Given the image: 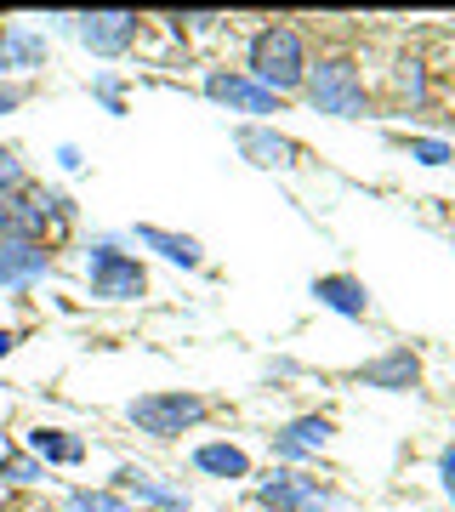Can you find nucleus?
Instances as JSON below:
<instances>
[{
	"mask_svg": "<svg viewBox=\"0 0 455 512\" xmlns=\"http://www.w3.org/2000/svg\"><path fill=\"white\" fill-rule=\"evenodd\" d=\"M217 404L205 399V393H188V387H160V393H143V399L126 404V421L148 439H177L188 427H200Z\"/></svg>",
	"mask_w": 455,
	"mask_h": 512,
	"instance_id": "nucleus-2",
	"label": "nucleus"
},
{
	"mask_svg": "<svg viewBox=\"0 0 455 512\" xmlns=\"http://www.w3.org/2000/svg\"><path fill=\"white\" fill-rule=\"evenodd\" d=\"M0 478L6 484H35V478H46V467L29 450H12V456H0Z\"/></svg>",
	"mask_w": 455,
	"mask_h": 512,
	"instance_id": "nucleus-19",
	"label": "nucleus"
},
{
	"mask_svg": "<svg viewBox=\"0 0 455 512\" xmlns=\"http://www.w3.org/2000/svg\"><path fill=\"white\" fill-rule=\"evenodd\" d=\"M438 478H444V495H450V507H455V444L438 456Z\"/></svg>",
	"mask_w": 455,
	"mask_h": 512,
	"instance_id": "nucleus-24",
	"label": "nucleus"
},
{
	"mask_svg": "<svg viewBox=\"0 0 455 512\" xmlns=\"http://www.w3.org/2000/svg\"><path fill=\"white\" fill-rule=\"evenodd\" d=\"M205 97L234 114H279V97L268 86H256L245 69H211L205 74Z\"/></svg>",
	"mask_w": 455,
	"mask_h": 512,
	"instance_id": "nucleus-5",
	"label": "nucleus"
},
{
	"mask_svg": "<svg viewBox=\"0 0 455 512\" xmlns=\"http://www.w3.org/2000/svg\"><path fill=\"white\" fill-rule=\"evenodd\" d=\"M137 245H148V251H160L165 262H177V268H200L205 251L194 234H171V228H160V222H137Z\"/></svg>",
	"mask_w": 455,
	"mask_h": 512,
	"instance_id": "nucleus-15",
	"label": "nucleus"
},
{
	"mask_svg": "<svg viewBox=\"0 0 455 512\" xmlns=\"http://www.w3.org/2000/svg\"><path fill=\"white\" fill-rule=\"evenodd\" d=\"M46 57V40L23 23H0V69H35Z\"/></svg>",
	"mask_w": 455,
	"mask_h": 512,
	"instance_id": "nucleus-16",
	"label": "nucleus"
},
{
	"mask_svg": "<svg viewBox=\"0 0 455 512\" xmlns=\"http://www.w3.org/2000/svg\"><path fill=\"white\" fill-rule=\"evenodd\" d=\"M330 433H336V421L330 416H296V421H285L279 433H273V456L279 461H308V456H319L330 444Z\"/></svg>",
	"mask_w": 455,
	"mask_h": 512,
	"instance_id": "nucleus-11",
	"label": "nucleus"
},
{
	"mask_svg": "<svg viewBox=\"0 0 455 512\" xmlns=\"http://www.w3.org/2000/svg\"><path fill=\"white\" fill-rule=\"evenodd\" d=\"M256 501L268 512H336V495L319 490V478H302V473H279L273 484L256 490Z\"/></svg>",
	"mask_w": 455,
	"mask_h": 512,
	"instance_id": "nucleus-6",
	"label": "nucleus"
},
{
	"mask_svg": "<svg viewBox=\"0 0 455 512\" xmlns=\"http://www.w3.org/2000/svg\"><path fill=\"white\" fill-rule=\"evenodd\" d=\"M23 512H63V507H52V501H35V507H23Z\"/></svg>",
	"mask_w": 455,
	"mask_h": 512,
	"instance_id": "nucleus-26",
	"label": "nucleus"
},
{
	"mask_svg": "<svg viewBox=\"0 0 455 512\" xmlns=\"http://www.w3.org/2000/svg\"><path fill=\"white\" fill-rule=\"evenodd\" d=\"M18 342H23V330H6V325H0V359H6V353L18 348Z\"/></svg>",
	"mask_w": 455,
	"mask_h": 512,
	"instance_id": "nucleus-25",
	"label": "nucleus"
},
{
	"mask_svg": "<svg viewBox=\"0 0 455 512\" xmlns=\"http://www.w3.org/2000/svg\"><path fill=\"white\" fill-rule=\"evenodd\" d=\"M410 160H421V165H450L455 148L438 143V137H410Z\"/></svg>",
	"mask_w": 455,
	"mask_h": 512,
	"instance_id": "nucleus-20",
	"label": "nucleus"
},
{
	"mask_svg": "<svg viewBox=\"0 0 455 512\" xmlns=\"http://www.w3.org/2000/svg\"><path fill=\"white\" fill-rule=\"evenodd\" d=\"M29 97H35V86H29V80H6V86H0V114L23 109V103H29Z\"/></svg>",
	"mask_w": 455,
	"mask_h": 512,
	"instance_id": "nucleus-22",
	"label": "nucleus"
},
{
	"mask_svg": "<svg viewBox=\"0 0 455 512\" xmlns=\"http://www.w3.org/2000/svg\"><path fill=\"white\" fill-rule=\"evenodd\" d=\"M421 63H399V97H410V103H421Z\"/></svg>",
	"mask_w": 455,
	"mask_h": 512,
	"instance_id": "nucleus-23",
	"label": "nucleus"
},
{
	"mask_svg": "<svg viewBox=\"0 0 455 512\" xmlns=\"http://www.w3.org/2000/svg\"><path fill=\"white\" fill-rule=\"evenodd\" d=\"M313 296H319V308L342 313V319H364V313H370V291H364V279H353V274H319L313 279Z\"/></svg>",
	"mask_w": 455,
	"mask_h": 512,
	"instance_id": "nucleus-13",
	"label": "nucleus"
},
{
	"mask_svg": "<svg viewBox=\"0 0 455 512\" xmlns=\"http://www.w3.org/2000/svg\"><path fill=\"white\" fill-rule=\"evenodd\" d=\"M74 23H80V40L97 57H126L137 46V29H143L137 12H86V18H74Z\"/></svg>",
	"mask_w": 455,
	"mask_h": 512,
	"instance_id": "nucleus-7",
	"label": "nucleus"
},
{
	"mask_svg": "<svg viewBox=\"0 0 455 512\" xmlns=\"http://www.w3.org/2000/svg\"><path fill=\"white\" fill-rule=\"evenodd\" d=\"M23 183H29V171H23L18 148L0 143V194H12V188H23Z\"/></svg>",
	"mask_w": 455,
	"mask_h": 512,
	"instance_id": "nucleus-21",
	"label": "nucleus"
},
{
	"mask_svg": "<svg viewBox=\"0 0 455 512\" xmlns=\"http://www.w3.org/2000/svg\"><path fill=\"white\" fill-rule=\"evenodd\" d=\"M353 382L387 387V393H410V387H421V359L410 348H393V353H382V359H370V365L353 370Z\"/></svg>",
	"mask_w": 455,
	"mask_h": 512,
	"instance_id": "nucleus-12",
	"label": "nucleus"
},
{
	"mask_svg": "<svg viewBox=\"0 0 455 512\" xmlns=\"http://www.w3.org/2000/svg\"><path fill=\"white\" fill-rule=\"evenodd\" d=\"M308 35L296 29V23H268V29H256L251 40V80L256 86H268L273 97L285 92H302V80H308Z\"/></svg>",
	"mask_w": 455,
	"mask_h": 512,
	"instance_id": "nucleus-1",
	"label": "nucleus"
},
{
	"mask_svg": "<svg viewBox=\"0 0 455 512\" xmlns=\"http://www.w3.org/2000/svg\"><path fill=\"white\" fill-rule=\"evenodd\" d=\"M29 456L40 467H80L86 461V439H74L69 427H35L29 433Z\"/></svg>",
	"mask_w": 455,
	"mask_h": 512,
	"instance_id": "nucleus-14",
	"label": "nucleus"
},
{
	"mask_svg": "<svg viewBox=\"0 0 455 512\" xmlns=\"http://www.w3.org/2000/svg\"><path fill=\"white\" fill-rule=\"evenodd\" d=\"M86 285L97 302H137L148 291V268L137 256L114 251V245H91L86 256Z\"/></svg>",
	"mask_w": 455,
	"mask_h": 512,
	"instance_id": "nucleus-4",
	"label": "nucleus"
},
{
	"mask_svg": "<svg viewBox=\"0 0 455 512\" xmlns=\"http://www.w3.org/2000/svg\"><path fill=\"white\" fill-rule=\"evenodd\" d=\"M302 92H308V103L319 114H336V120H359L370 109V92H364V74L353 57H319V63H308Z\"/></svg>",
	"mask_w": 455,
	"mask_h": 512,
	"instance_id": "nucleus-3",
	"label": "nucleus"
},
{
	"mask_svg": "<svg viewBox=\"0 0 455 512\" xmlns=\"http://www.w3.org/2000/svg\"><path fill=\"white\" fill-rule=\"evenodd\" d=\"M239 154L251 165H262V171H296L302 165V148L291 143V137H279L273 126H239Z\"/></svg>",
	"mask_w": 455,
	"mask_h": 512,
	"instance_id": "nucleus-10",
	"label": "nucleus"
},
{
	"mask_svg": "<svg viewBox=\"0 0 455 512\" xmlns=\"http://www.w3.org/2000/svg\"><path fill=\"white\" fill-rule=\"evenodd\" d=\"M63 512H137V507H131L120 490L103 484V490H69L63 495Z\"/></svg>",
	"mask_w": 455,
	"mask_h": 512,
	"instance_id": "nucleus-18",
	"label": "nucleus"
},
{
	"mask_svg": "<svg viewBox=\"0 0 455 512\" xmlns=\"http://www.w3.org/2000/svg\"><path fill=\"white\" fill-rule=\"evenodd\" d=\"M194 467L211 478H251V456L239 444H200L194 450Z\"/></svg>",
	"mask_w": 455,
	"mask_h": 512,
	"instance_id": "nucleus-17",
	"label": "nucleus"
},
{
	"mask_svg": "<svg viewBox=\"0 0 455 512\" xmlns=\"http://www.w3.org/2000/svg\"><path fill=\"white\" fill-rule=\"evenodd\" d=\"M109 490H120L137 512H143V507H154V512H188V495H182L177 484H165L160 473H148V467H120Z\"/></svg>",
	"mask_w": 455,
	"mask_h": 512,
	"instance_id": "nucleus-8",
	"label": "nucleus"
},
{
	"mask_svg": "<svg viewBox=\"0 0 455 512\" xmlns=\"http://www.w3.org/2000/svg\"><path fill=\"white\" fill-rule=\"evenodd\" d=\"M40 274H52V245H40V239H0V285L6 291H23Z\"/></svg>",
	"mask_w": 455,
	"mask_h": 512,
	"instance_id": "nucleus-9",
	"label": "nucleus"
}]
</instances>
